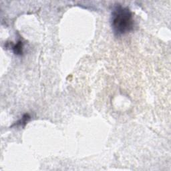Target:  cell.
Returning <instances> with one entry per match:
<instances>
[{"mask_svg": "<svg viewBox=\"0 0 171 171\" xmlns=\"http://www.w3.org/2000/svg\"><path fill=\"white\" fill-rule=\"evenodd\" d=\"M111 26L116 36H121L132 32L134 29V20L133 14L128 7L118 4L112 9Z\"/></svg>", "mask_w": 171, "mask_h": 171, "instance_id": "obj_1", "label": "cell"}, {"mask_svg": "<svg viewBox=\"0 0 171 171\" xmlns=\"http://www.w3.org/2000/svg\"><path fill=\"white\" fill-rule=\"evenodd\" d=\"M14 53L17 55H22L23 53V44L22 42H18L15 46L13 47Z\"/></svg>", "mask_w": 171, "mask_h": 171, "instance_id": "obj_2", "label": "cell"}, {"mask_svg": "<svg viewBox=\"0 0 171 171\" xmlns=\"http://www.w3.org/2000/svg\"><path fill=\"white\" fill-rule=\"evenodd\" d=\"M30 116H29V114H25V115L22 117V119H21L20 121L18 122L16 125H22V126L23 125H25V124H26L28 122V120H30Z\"/></svg>", "mask_w": 171, "mask_h": 171, "instance_id": "obj_3", "label": "cell"}]
</instances>
